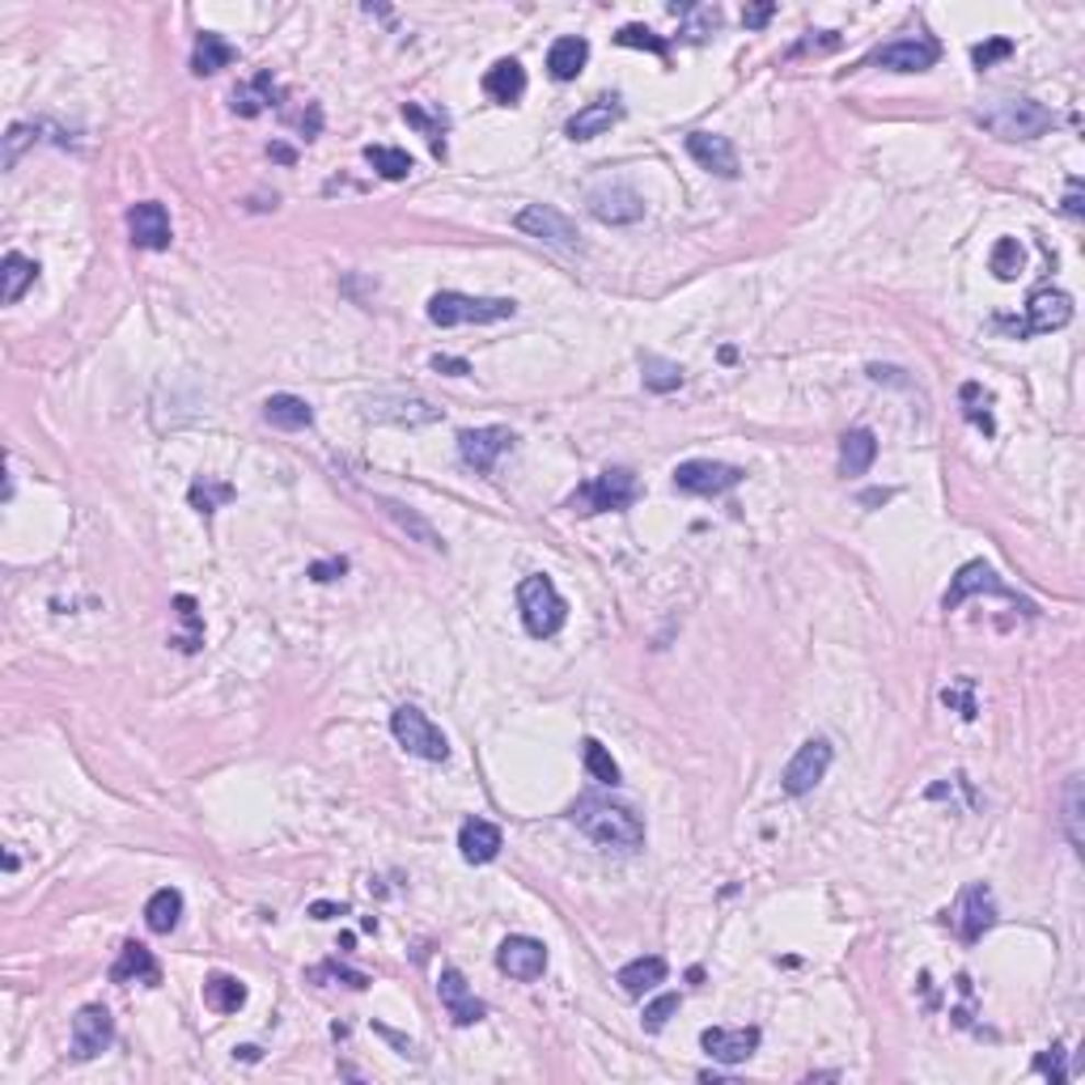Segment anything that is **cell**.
I'll return each mask as SVG.
<instances>
[{"instance_id": "22", "label": "cell", "mask_w": 1085, "mask_h": 1085, "mask_svg": "<svg viewBox=\"0 0 1085 1085\" xmlns=\"http://www.w3.org/2000/svg\"><path fill=\"white\" fill-rule=\"evenodd\" d=\"M619 119H624L619 98H598V102L581 106L573 119L564 124V132H569V140H594V136H603V132L615 128Z\"/></svg>"}, {"instance_id": "28", "label": "cell", "mask_w": 1085, "mask_h": 1085, "mask_svg": "<svg viewBox=\"0 0 1085 1085\" xmlns=\"http://www.w3.org/2000/svg\"><path fill=\"white\" fill-rule=\"evenodd\" d=\"M585 60H590V43H585L581 34H564V38H556L551 52H547V72H551L556 81H573L576 72L585 68Z\"/></svg>"}, {"instance_id": "19", "label": "cell", "mask_w": 1085, "mask_h": 1085, "mask_svg": "<svg viewBox=\"0 0 1085 1085\" xmlns=\"http://www.w3.org/2000/svg\"><path fill=\"white\" fill-rule=\"evenodd\" d=\"M941 47L933 38H899V43H887L873 52V65L891 68V72H925V68L937 65Z\"/></svg>"}, {"instance_id": "39", "label": "cell", "mask_w": 1085, "mask_h": 1085, "mask_svg": "<svg viewBox=\"0 0 1085 1085\" xmlns=\"http://www.w3.org/2000/svg\"><path fill=\"white\" fill-rule=\"evenodd\" d=\"M640 369H644V386L649 390H658V395H671L683 386V369H678V361H666V356H640Z\"/></svg>"}, {"instance_id": "34", "label": "cell", "mask_w": 1085, "mask_h": 1085, "mask_svg": "<svg viewBox=\"0 0 1085 1085\" xmlns=\"http://www.w3.org/2000/svg\"><path fill=\"white\" fill-rule=\"evenodd\" d=\"M183 921V894L174 891V887H161L149 903H145V925L153 928V933H174Z\"/></svg>"}, {"instance_id": "13", "label": "cell", "mask_w": 1085, "mask_h": 1085, "mask_svg": "<svg viewBox=\"0 0 1085 1085\" xmlns=\"http://www.w3.org/2000/svg\"><path fill=\"white\" fill-rule=\"evenodd\" d=\"M111 1043H115V1021H111V1014L102 1005L77 1009V1018H72V1055L77 1060H94Z\"/></svg>"}, {"instance_id": "44", "label": "cell", "mask_w": 1085, "mask_h": 1085, "mask_svg": "<svg viewBox=\"0 0 1085 1085\" xmlns=\"http://www.w3.org/2000/svg\"><path fill=\"white\" fill-rule=\"evenodd\" d=\"M615 43H619V47H640V52H653V56L671 60V43H666L662 34L649 31V26H624V31L615 34Z\"/></svg>"}, {"instance_id": "26", "label": "cell", "mask_w": 1085, "mask_h": 1085, "mask_svg": "<svg viewBox=\"0 0 1085 1085\" xmlns=\"http://www.w3.org/2000/svg\"><path fill=\"white\" fill-rule=\"evenodd\" d=\"M483 94L492 98L496 106H513L517 98L526 94V68L517 60H496L483 72Z\"/></svg>"}, {"instance_id": "20", "label": "cell", "mask_w": 1085, "mask_h": 1085, "mask_svg": "<svg viewBox=\"0 0 1085 1085\" xmlns=\"http://www.w3.org/2000/svg\"><path fill=\"white\" fill-rule=\"evenodd\" d=\"M704 1052L721 1064H742L760 1048V1026H742V1030H726V1026H708L700 1035Z\"/></svg>"}, {"instance_id": "42", "label": "cell", "mask_w": 1085, "mask_h": 1085, "mask_svg": "<svg viewBox=\"0 0 1085 1085\" xmlns=\"http://www.w3.org/2000/svg\"><path fill=\"white\" fill-rule=\"evenodd\" d=\"M958 399H962V415H967L971 424H980L984 433H992V429H996V424H992V412H989L992 399H989V390H984V386H980V382H967L962 390H958Z\"/></svg>"}, {"instance_id": "43", "label": "cell", "mask_w": 1085, "mask_h": 1085, "mask_svg": "<svg viewBox=\"0 0 1085 1085\" xmlns=\"http://www.w3.org/2000/svg\"><path fill=\"white\" fill-rule=\"evenodd\" d=\"M1021 272V242L1018 238H1001L992 247V276L996 281H1018Z\"/></svg>"}, {"instance_id": "18", "label": "cell", "mask_w": 1085, "mask_h": 1085, "mask_svg": "<svg viewBox=\"0 0 1085 1085\" xmlns=\"http://www.w3.org/2000/svg\"><path fill=\"white\" fill-rule=\"evenodd\" d=\"M590 213L607 225H632L644 217V199L628 183H603L590 192Z\"/></svg>"}, {"instance_id": "30", "label": "cell", "mask_w": 1085, "mask_h": 1085, "mask_svg": "<svg viewBox=\"0 0 1085 1085\" xmlns=\"http://www.w3.org/2000/svg\"><path fill=\"white\" fill-rule=\"evenodd\" d=\"M619 989L628 992V996H644V992H653L662 980H666V958L649 955V958H632L628 967H619Z\"/></svg>"}, {"instance_id": "24", "label": "cell", "mask_w": 1085, "mask_h": 1085, "mask_svg": "<svg viewBox=\"0 0 1085 1085\" xmlns=\"http://www.w3.org/2000/svg\"><path fill=\"white\" fill-rule=\"evenodd\" d=\"M458 848H462V861L471 865L496 861V853H501V827L488 823V819H467L462 831H458Z\"/></svg>"}, {"instance_id": "27", "label": "cell", "mask_w": 1085, "mask_h": 1085, "mask_svg": "<svg viewBox=\"0 0 1085 1085\" xmlns=\"http://www.w3.org/2000/svg\"><path fill=\"white\" fill-rule=\"evenodd\" d=\"M878 458V437L869 429H848L840 437V476H865Z\"/></svg>"}, {"instance_id": "12", "label": "cell", "mask_w": 1085, "mask_h": 1085, "mask_svg": "<svg viewBox=\"0 0 1085 1085\" xmlns=\"http://www.w3.org/2000/svg\"><path fill=\"white\" fill-rule=\"evenodd\" d=\"M827 767H831V742L827 738H810V742H801V751L789 760L785 776H780V789L789 798H806L827 776Z\"/></svg>"}, {"instance_id": "54", "label": "cell", "mask_w": 1085, "mask_h": 1085, "mask_svg": "<svg viewBox=\"0 0 1085 1085\" xmlns=\"http://www.w3.org/2000/svg\"><path fill=\"white\" fill-rule=\"evenodd\" d=\"M1064 213H1069V217H1082L1085 213L1082 208V183H1077V179H1073V187H1069V195H1064Z\"/></svg>"}, {"instance_id": "25", "label": "cell", "mask_w": 1085, "mask_h": 1085, "mask_svg": "<svg viewBox=\"0 0 1085 1085\" xmlns=\"http://www.w3.org/2000/svg\"><path fill=\"white\" fill-rule=\"evenodd\" d=\"M369 415H378V420H395V424H433V420H442V412L433 408V403H424V399H415V395H395V399H369Z\"/></svg>"}, {"instance_id": "11", "label": "cell", "mask_w": 1085, "mask_h": 1085, "mask_svg": "<svg viewBox=\"0 0 1085 1085\" xmlns=\"http://www.w3.org/2000/svg\"><path fill=\"white\" fill-rule=\"evenodd\" d=\"M955 928L958 937L967 941V946H975L992 925H996V899H992L989 882H971V887H962L955 903Z\"/></svg>"}, {"instance_id": "9", "label": "cell", "mask_w": 1085, "mask_h": 1085, "mask_svg": "<svg viewBox=\"0 0 1085 1085\" xmlns=\"http://www.w3.org/2000/svg\"><path fill=\"white\" fill-rule=\"evenodd\" d=\"M746 479L742 467L730 462H712V458H692V462H678L674 467V488L687 492V496H721Z\"/></svg>"}, {"instance_id": "46", "label": "cell", "mask_w": 1085, "mask_h": 1085, "mask_svg": "<svg viewBox=\"0 0 1085 1085\" xmlns=\"http://www.w3.org/2000/svg\"><path fill=\"white\" fill-rule=\"evenodd\" d=\"M941 704H946V708H958V712L971 721V717L980 712V704H975V678H967V674L955 678V683L941 692Z\"/></svg>"}, {"instance_id": "21", "label": "cell", "mask_w": 1085, "mask_h": 1085, "mask_svg": "<svg viewBox=\"0 0 1085 1085\" xmlns=\"http://www.w3.org/2000/svg\"><path fill=\"white\" fill-rule=\"evenodd\" d=\"M687 153L700 161L708 174H717V179H738V153L726 136H717V132H692V136H687Z\"/></svg>"}, {"instance_id": "47", "label": "cell", "mask_w": 1085, "mask_h": 1085, "mask_svg": "<svg viewBox=\"0 0 1085 1085\" xmlns=\"http://www.w3.org/2000/svg\"><path fill=\"white\" fill-rule=\"evenodd\" d=\"M674 1014H678V992H662V996H653V1001L644 1005V1030H653V1035H658V1030H662Z\"/></svg>"}, {"instance_id": "36", "label": "cell", "mask_w": 1085, "mask_h": 1085, "mask_svg": "<svg viewBox=\"0 0 1085 1085\" xmlns=\"http://www.w3.org/2000/svg\"><path fill=\"white\" fill-rule=\"evenodd\" d=\"M4 288H0V297H4V306H13L22 293H26V285H34V276H38V263L34 259H26V255H18V251H9L4 255Z\"/></svg>"}, {"instance_id": "2", "label": "cell", "mask_w": 1085, "mask_h": 1085, "mask_svg": "<svg viewBox=\"0 0 1085 1085\" xmlns=\"http://www.w3.org/2000/svg\"><path fill=\"white\" fill-rule=\"evenodd\" d=\"M975 124L1001 140H1035L1055 124V115L1035 98H996L992 106L975 111Z\"/></svg>"}, {"instance_id": "38", "label": "cell", "mask_w": 1085, "mask_h": 1085, "mask_svg": "<svg viewBox=\"0 0 1085 1085\" xmlns=\"http://www.w3.org/2000/svg\"><path fill=\"white\" fill-rule=\"evenodd\" d=\"M365 161L382 174V179H390V183H399V179H408L415 170V161H412V153H403V149H390V145H369L365 149Z\"/></svg>"}, {"instance_id": "5", "label": "cell", "mask_w": 1085, "mask_h": 1085, "mask_svg": "<svg viewBox=\"0 0 1085 1085\" xmlns=\"http://www.w3.org/2000/svg\"><path fill=\"white\" fill-rule=\"evenodd\" d=\"M640 496V479L628 467H610L603 476H594L590 483H581L573 496H569V510L581 517H594V513H619L628 510Z\"/></svg>"}, {"instance_id": "8", "label": "cell", "mask_w": 1085, "mask_h": 1085, "mask_svg": "<svg viewBox=\"0 0 1085 1085\" xmlns=\"http://www.w3.org/2000/svg\"><path fill=\"white\" fill-rule=\"evenodd\" d=\"M971 594H996V598H1009V603H1018L1026 615H1035V603H1026L1018 590H1009V585H1005L1001 576L992 573L984 560H971V564H962V569H958V576L950 581V590H946V598H941V603H946V610H958L962 603H967V598H971Z\"/></svg>"}, {"instance_id": "53", "label": "cell", "mask_w": 1085, "mask_h": 1085, "mask_svg": "<svg viewBox=\"0 0 1085 1085\" xmlns=\"http://www.w3.org/2000/svg\"><path fill=\"white\" fill-rule=\"evenodd\" d=\"M772 13H776V4H751V9L742 13V22H746L751 31H760V26H764V22H767V18H772Z\"/></svg>"}, {"instance_id": "49", "label": "cell", "mask_w": 1085, "mask_h": 1085, "mask_svg": "<svg viewBox=\"0 0 1085 1085\" xmlns=\"http://www.w3.org/2000/svg\"><path fill=\"white\" fill-rule=\"evenodd\" d=\"M31 140H34V128H26V124H13V128H9V136H4V165H9V170L18 165L22 149H26Z\"/></svg>"}, {"instance_id": "17", "label": "cell", "mask_w": 1085, "mask_h": 1085, "mask_svg": "<svg viewBox=\"0 0 1085 1085\" xmlns=\"http://www.w3.org/2000/svg\"><path fill=\"white\" fill-rule=\"evenodd\" d=\"M437 996H442V1005H446V1014L454 1018V1026H476V1021H483V1014H488V1005L471 992L467 975H462L458 967H446V971H442Z\"/></svg>"}, {"instance_id": "35", "label": "cell", "mask_w": 1085, "mask_h": 1085, "mask_svg": "<svg viewBox=\"0 0 1085 1085\" xmlns=\"http://www.w3.org/2000/svg\"><path fill=\"white\" fill-rule=\"evenodd\" d=\"M238 492H233V483H225V479H213V476H195L192 492H187V501H192L195 513H204V517H213V513L229 505Z\"/></svg>"}, {"instance_id": "1", "label": "cell", "mask_w": 1085, "mask_h": 1085, "mask_svg": "<svg viewBox=\"0 0 1085 1085\" xmlns=\"http://www.w3.org/2000/svg\"><path fill=\"white\" fill-rule=\"evenodd\" d=\"M569 819H573L576 827L585 831L594 844H603V848H624V853H632L644 844V819H640L632 806H624V801H610V798H581L569 810Z\"/></svg>"}, {"instance_id": "16", "label": "cell", "mask_w": 1085, "mask_h": 1085, "mask_svg": "<svg viewBox=\"0 0 1085 1085\" xmlns=\"http://www.w3.org/2000/svg\"><path fill=\"white\" fill-rule=\"evenodd\" d=\"M128 233L140 251H165L170 238H174V225H170V213L161 208L158 199H145V204L128 208Z\"/></svg>"}, {"instance_id": "3", "label": "cell", "mask_w": 1085, "mask_h": 1085, "mask_svg": "<svg viewBox=\"0 0 1085 1085\" xmlns=\"http://www.w3.org/2000/svg\"><path fill=\"white\" fill-rule=\"evenodd\" d=\"M517 607H522V624H526V632L530 637H556L560 628H564V619H569V607H564V598H560V590H556V581L551 576H526L522 585H517Z\"/></svg>"}, {"instance_id": "31", "label": "cell", "mask_w": 1085, "mask_h": 1085, "mask_svg": "<svg viewBox=\"0 0 1085 1085\" xmlns=\"http://www.w3.org/2000/svg\"><path fill=\"white\" fill-rule=\"evenodd\" d=\"M238 60V52L225 43L221 34H213V31H204L199 38H195V52H192V72L195 77H213V72H221V68H229Z\"/></svg>"}, {"instance_id": "41", "label": "cell", "mask_w": 1085, "mask_h": 1085, "mask_svg": "<svg viewBox=\"0 0 1085 1085\" xmlns=\"http://www.w3.org/2000/svg\"><path fill=\"white\" fill-rule=\"evenodd\" d=\"M581 746H585V772H590L598 785H610V789H615V785H619V764L610 760L607 746H603L598 738H585Z\"/></svg>"}, {"instance_id": "15", "label": "cell", "mask_w": 1085, "mask_h": 1085, "mask_svg": "<svg viewBox=\"0 0 1085 1085\" xmlns=\"http://www.w3.org/2000/svg\"><path fill=\"white\" fill-rule=\"evenodd\" d=\"M496 967L510 980L530 984V980H539L542 971H547V946L535 941V937H505L501 950H496Z\"/></svg>"}, {"instance_id": "52", "label": "cell", "mask_w": 1085, "mask_h": 1085, "mask_svg": "<svg viewBox=\"0 0 1085 1085\" xmlns=\"http://www.w3.org/2000/svg\"><path fill=\"white\" fill-rule=\"evenodd\" d=\"M349 573V560L340 556V560H319V564H310V576L315 581H335V576Z\"/></svg>"}, {"instance_id": "23", "label": "cell", "mask_w": 1085, "mask_h": 1085, "mask_svg": "<svg viewBox=\"0 0 1085 1085\" xmlns=\"http://www.w3.org/2000/svg\"><path fill=\"white\" fill-rule=\"evenodd\" d=\"M111 980L115 984H161V967H158V958H153V950H145L140 941H128L124 950H119V958H115V967H111Z\"/></svg>"}, {"instance_id": "6", "label": "cell", "mask_w": 1085, "mask_h": 1085, "mask_svg": "<svg viewBox=\"0 0 1085 1085\" xmlns=\"http://www.w3.org/2000/svg\"><path fill=\"white\" fill-rule=\"evenodd\" d=\"M513 306L510 297H467V293H437L433 301H429V319L437 322V327H467V322H501V319H513Z\"/></svg>"}, {"instance_id": "37", "label": "cell", "mask_w": 1085, "mask_h": 1085, "mask_svg": "<svg viewBox=\"0 0 1085 1085\" xmlns=\"http://www.w3.org/2000/svg\"><path fill=\"white\" fill-rule=\"evenodd\" d=\"M272 98H276V81H272V72H259L251 85H238L233 90V111L238 115H259L263 106H272Z\"/></svg>"}, {"instance_id": "7", "label": "cell", "mask_w": 1085, "mask_h": 1085, "mask_svg": "<svg viewBox=\"0 0 1085 1085\" xmlns=\"http://www.w3.org/2000/svg\"><path fill=\"white\" fill-rule=\"evenodd\" d=\"M390 734H395V742H399L408 755H415V760L446 764V755H449L446 734H442L420 708H412V704H403V708L390 712Z\"/></svg>"}, {"instance_id": "45", "label": "cell", "mask_w": 1085, "mask_h": 1085, "mask_svg": "<svg viewBox=\"0 0 1085 1085\" xmlns=\"http://www.w3.org/2000/svg\"><path fill=\"white\" fill-rule=\"evenodd\" d=\"M1064 827H1069V844L1073 848H1082L1085 835H1082V776H1073L1069 780V789H1064Z\"/></svg>"}, {"instance_id": "40", "label": "cell", "mask_w": 1085, "mask_h": 1085, "mask_svg": "<svg viewBox=\"0 0 1085 1085\" xmlns=\"http://www.w3.org/2000/svg\"><path fill=\"white\" fill-rule=\"evenodd\" d=\"M403 119L429 136V145H433L437 158H446V140H442V136H446V115H429L420 102H408V106H403Z\"/></svg>"}, {"instance_id": "50", "label": "cell", "mask_w": 1085, "mask_h": 1085, "mask_svg": "<svg viewBox=\"0 0 1085 1085\" xmlns=\"http://www.w3.org/2000/svg\"><path fill=\"white\" fill-rule=\"evenodd\" d=\"M1035 1069H1039L1043 1077H1052L1055 1085L1069 1082V1073H1064V1048H1052V1055L1039 1052V1055H1035Z\"/></svg>"}, {"instance_id": "51", "label": "cell", "mask_w": 1085, "mask_h": 1085, "mask_svg": "<svg viewBox=\"0 0 1085 1085\" xmlns=\"http://www.w3.org/2000/svg\"><path fill=\"white\" fill-rule=\"evenodd\" d=\"M433 369L446 374V378H467V374H471V365H467L462 356H442V352L433 356Z\"/></svg>"}, {"instance_id": "55", "label": "cell", "mask_w": 1085, "mask_h": 1085, "mask_svg": "<svg viewBox=\"0 0 1085 1085\" xmlns=\"http://www.w3.org/2000/svg\"><path fill=\"white\" fill-rule=\"evenodd\" d=\"M310 916H315V921H331V916H349V907H344V903H315Z\"/></svg>"}, {"instance_id": "4", "label": "cell", "mask_w": 1085, "mask_h": 1085, "mask_svg": "<svg viewBox=\"0 0 1085 1085\" xmlns=\"http://www.w3.org/2000/svg\"><path fill=\"white\" fill-rule=\"evenodd\" d=\"M1073 319V297L1064 293V288H1035L1030 293V301H1026V319H992L996 331H1005V335H1014V340H1026V335H1048V331H1060V327H1069Z\"/></svg>"}, {"instance_id": "48", "label": "cell", "mask_w": 1085, "mask_h": 1085, "mask_svg": "<svg viewBox=\"0 0 1085 1085\" xmlns=\"http://www.w3.org/2000/svg\"><path fill=\"white\" fill-rule=\"evenodd\" d=\"M1009 56H1014V43H1009V38H989V43H980V47L971 52L975 68H992L996 60H1009Z\"/></svg>"}, {"instance_id": "14", "label": "cell", "mask_w": 1085, "mask_h": 1085, "mask_svg": "<svg viewBox=\"0 0 1085 1085\" xmlns=\"http://www.w3.org/2000/svg\"><path fill=\"white\" fill-rule=\"evenodd\" d=\"M513 446V433L510 429H501V424H488V429H467L462 437H458V454H462V462L467 467H476L479 476H488L492 467H496V458Z\"/></svg>"}, {"instance_id": "57", "label": "cell", "mask_w": 1085, "mask_h": 1085, "mask_svg": "<svg viewBox=\"0 0 1085 1085\" xmlns=\"http://www.w3.org/2000/svg\"><path fill=\"white\" fill-rule=\"evenodd\" d=\"M272 158H276V161H293V149H285V145H272Z\"/></svg>"}, {"instance_id": "10", "label": "cell", "mask_w": 1085, "mask_h": 1085, "mask_svg": "<svg viewBox=\"0 0 1085 1085\" xmlns=\"http://www.w3.org/2000/svg\"><path fill=\"white\" fill-rule=\"evenodd\" d=\"M517 229L522 233H530V238H539L547 247H556V251H581V233H576V225L564 217V213H556L551 204H530V208H522L517 213Z\"/></svg>"}, {"instance_id": "33", "label": "cell", "mask_w": 1085, "mask_h": 1085, "mask_svg": "<svg viewBox=\"0 0 1085 1085\" xmlns=\"http://www.w3.org/2000/svg\"><path fill=\"white\" fill-rule=\"evenodd\" d=\"M204 1005L213 1014H238L247 1005V984L233 975H208L204 980Z\"/></svg>"}, {"instance_id": "56", "label": "cell", "mask_w": 1085, "mask_h": 1085, "mask_svg": "<svg viewBox=\"0 0 1085 1085\" xmlns=\"http://www.w3.org/2000/svg\"><path fill=\"white\" fill-rule=\"evenodd\" d=\"M891 496H894L891 488H882V492H865L861 505H882V501H891Z\"/></svg>"}, {"instance_id": "29", "label": "cell", "mask_w": 1085, "mask_h": 1085, "mask_svg": "<svg viewBox=\"0 0 1085 1085\" xmlns=\"http://www.w3.org/2000/svg\"><path fill=\"white\" fill-rule=\"evenodd\" d=\"M263 420H267L272 429L297 433V429H310V424H315V412H310V403L297 399V395H272V399L263 403Z\"/></svg>"}, {"instance_id": "32", "label": "cell", "mask_w": 1085, "mask_h": 1085, "mask_svg": "<svg viewBox=\"0 0 1085 1085\" xmlns=\"http://www.w3.org/2000/svg\"><path fill=\"white\" fill-rule=\"evenodd\" d=\"M378 505H382L386 517H395V522H399V526H403V530H408V535H412L415 542H424V547H433V551H446V539H442V535H437V530H433V526H429V522H424L420 513L408 510L403 501H390V496H378Z\"/></svg>"}]
</instances>
